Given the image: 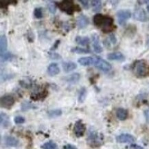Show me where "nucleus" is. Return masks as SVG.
<instances>
[{
    "label": "nucleus",
    "mask_w": 149,
    "mask_h": 149,
    "mask_svg": "<svg viewBox=\"0 0 149 149\" xmlns=\"http://www.w3.org/2000/svg\"><path fill=\"white\" fill-rule=\"evenodd\" d=\"M79 2L83 6V7L85 8H86V9L89 8V1H85V0H80Z\"/></svg>",
    "instance_id": "4c0bfd02"
},
{
    "label": "nucleus",
    "mask_w": 149,
    "mask_h": 149,
    "mask_svg": "<svg viewBox=\"0 0 149 149\" xmlns=\"http://www.w3.org/2000/svg\"><path fill=\"white\" fill-rule=\"evenodd\" d=\"M0 5H1V8H7L8 6L10 4H16L17 3V1H6V0H1L0 1Z\"/></svg>",
    "instance_id": "7c9ffc66"
},
{
    "label": "nucleus",
    "mask_w": 149,
    "mask_h": 149,
    "mask_svg": "<svg viewBox=\"0 0 149 149\" xmlns=\"http://www.w3.org/2000/svg\"><path fill=\"white\" fill-rule=\"evenodd\" d=\"M78 63L81 64L83 66H89L91 65H94L95 58L92 57L87 56V57H82L78 60Z\"/></svg>",
    "instance_id": "2eb2a0df"
},
{
    "label": "nucleus",
    "mask_w": 149,
    "mask_h": 149,
    "mask_svg": "<svg viewBox=\"0 0 149 149\" xmlns=\"http://www.w3.org/2000/svg\"><path fill=\"white\" fill-rule=\"evenodd\" d=\"M22 111H27L30 109H36V106H34L33 104L31 102H28V101H24L22 102V107H21Z\"/></svg>",
    "instance_id": "b1692460"
},
{
    "label": "nucleus",
    "mask_w": 149,
    "mask_h": 149,
    "mask_svg": "<svg viewBox=\"0 0 149 149\" xmlns=\"http://www.w3.org/2000/svg\"><path fill=\"white\" fill-rule=\"evenodd\" d=\"M60 72V69L58 68V65L56 63H51L47 68V73L49 76H54L59 74Z\"/></svg>",
    "instance_id": "a211bd4d"
},
{
    "label": "nucleus",
    "mask_w": 149,
    "mask_h": 149,
    "mask_svg": "<svg viewBox=\"0 0 149 149\" xmlns=\"http://www.w3.org/2000/svg\"><path fill=\"white\" fill-rule=\"evenodd\" d=\"M75 41L78 45H81L82 46H88L90 43V39L87 37H80L77 36L76 37Z\"/></svg>",
    "instance_id": "4be33fe9"
},
{
    "label": "nucleus",
    "mask_w": 149,
    "mask_h": 149,
    "mask_svg": "<svg viewBox=\"0 0 149 149\" xmlns=\"http://www.w3.org/2000/svg\"><path fill=\"white\" fill-rule=\"evenodd\" d=\"M91 3L94 12H98L102 9V2L100 0H93L91 1Z\"/></svg>",
    "instance_id": "a878e982"
},
{
    "label": "nucleus",
    "mask_w": 149,
    "mask_h": 149,
    "mask_svg": "<svg viewBox=\"0 0 149 149\" xmlns=\"http://www.w3.org/2000/svg\"><path fill=\"white\" fill-rule=\"evenodd\" d=\"M131 147H132L133 149H143L142 147H140V146H137V145H132V146H131Z\"/></svg>",
    "instance_id": "79ce46f5"
},
{
    "label": "nucleus",
    "mask_w": 149,
    "mask_h": 149,
    "mask_svg": "<svg viewBox=\"0 0 149 149\" xmlns=\"http://www.w3.org/2000/svg\"><path fill=\"white\" fill-rule=\"evenodd\" d=\"M14 58L13 54H11L10 52H6L5 54L1 55V62L3 63L6 61H8L12 60Z\"/></svg>",
    "instance_id": "c756f323"
},
{
    "label": "nucleus",
    "mask_w": 149,
    "mask_h": 149,
    "mask_svg": "<svg viewBox=\"0 0 149 149\" xmlns=\"http://www.w3.org/2000/svg\"><path fill=\"white\" fill-rule=\"evenodd\" d=\"M93 24L104 33H109L116 29L112 17L108 15L96 14L93 17Z\"/></svg>",
    "instance_id": "f257e3e1"
},
{
    "label": "nucleus",
    "mask_w": 149,
    "mask_h": 149,
    "mask_svg": "<svg viewBox=\"0 0 149 149\" xmlns=\"http://www.w3.org/2000/svg\"><path fill=\"white\" fill-rule=\"evenodd\" d=\"M107 58L111 61H117L123 62L125 61V57L120 52L110 53L107 55Z\"/></svg>",
    "instance_id": "4468645a"
},
{
    "label": "nucleus",
    "mask_w": 149,
    "mask_h": 149,
    "mask_svg": "<svg viewBox=\"0 0 149 149\" xmlns=\"http://www.w3.org/2000/svg\"><path fill=\"white\" fill-rule=\"evenodd\" d=\"M89 24V19L87 16L84 15H81L78 17L76 19V25L79 29H83L87 27Z\"/></svg>",
    "instance_id": "9d476101"
},
{
    "label": "nucleus",
    "mask_w": 149,
    "mask_h": 149,
    "mask_svg": "<svg viewBox=\"0 0 149 149\" xmlns=\"http://www.w3.org/2000/svg\"><path fill=\"white\" fill-rule=\"evenodd\" d=\"M146 45L149 47V39H148V41H147V42H146Z\"/></svg>",
    "instance_id": "37998d69"
},
{
    "label": "nucleus",
    "mask_w": 149,
    "mask_h": 149,
    "mask_svg": "<svg viewBox=\"0 0 149 149\" xmlns=\"http://www.w3.org/2000/svg\"><path fill=\"white\" fill-rule=\"evenodd\" d=\"M71 52L73 53H76V54H89V53H91V50H89V49L79 47H73V48H72Z\"/></svg>",
    "instance_id": "bb28decb"
},
{
    "label": "nucleus",
    "mask_w": 149,
    "mask_h": 149,
    "mask_svg": "<svg viewBox=\"0 0 149 149\" xmlns=\"http://www.w3.org/2000/svg\"><path fill=\"white\" fill-rule=\"evenodd\" d=\"M116 116L120 120H125L128 117V111L125 109L119 108L116 111Z\"/></svg>",
    "instance_id": "5701e85b"
},
{
    "label": "nucleus",
    "mask_w": 149,
    "mask_h": 149,
    "mask_svg": "<svg viewBox=\"0 0 149 149\" xmlns=\"http://www.w3.org/2000/svg\"><path fill=\"white\" fill-rule=\"evenodd\" d=\"M92 41H93V49H94L95 52L96 53H101L103 51L102 47L101 46L100 43V39H99V37L98 34H92Z\"/></svg>",
    "instance_id": "f8f14e48"
},
{
    "label": "nucleus",
    "mask_w": 149,
    "mask_h": 149,
    "mask_svg": "<svg viewBox=\"0 0 149 149\" xmlns=\"http://www.w3.org/2000/svg\"><path fill=\"white\" fill-rule=\"evenodd\" d=\"M109 40H110V41L113 43V44H114V45H115L116 43H117V39H116V37L115 34H110Z\"/></svg>",
    "instance_id": "e433bc0d"
},
{
    "label": "nucleus",
    "mask_w": 149,
    "mask_h": 149,
    "mask_svg": "<svg viewBox=\"0 0 149 149\" xmlns=\"http://www.w3.org/2000/svg\"><path fill=\"white\" fill-rule=\"evenodd\" d=\"M116 140L120 143H132L134 142L135 139L132 135L128 134V133H123L116 137Z\"/></svg>",
    "instance_id": "9b49d317"
},
{
    "label": "nucleus",
    "mask_w": 149,
    "mask_h": 149,
    "mask_svg": "<svg viewBox=\"0 0 149 149\" xmlns=\"http://www.w3.org/2000/svg\"><path fill=\"white\" fill-rule=\"evenodd\" d=\"M47 115L50 118H56L62 115V111L61 109H53L47 112Z\"/></svg>",
    "instance_id": "cd10ccee"
},
{
    "label": "nucleus",
    "mask_w": 149,
    "mask_h": 149,
    "mask_svg": "<svg viewBox=\"0 0 149 149\" xmlns=\"http://www.w3.org/2000/svg\"><path fill=\"white\" fill-rule=\"evenodd\" d=\"M87 142L91 147L99 146L102 144V136L96 131L90 129L87 136Z\"/></svg>",
    "instance_id": "20e7f679"
},
{
    "label": "nucleus",
    "mask_w": 149,
    "mask_h": 149,
    "mask_svg": "<svg viewBox=\"0 0 149 149\" xmlns=\"http://www.w3.org/2000/svg\"><path fill=\"white\" fill-rule=\"evenodd\" d=\"M5 144L8 146L16 147L19 145V141L15 137L12 136H6L4 138Z\"/></svg>",
    "instance_id": "aec40b11"
},
{
    "label": "nucleus",
    "mask_w": 149,
    "mask_h": 149,
    "mask_svg": "<svg viewBox=\"0 0 149 149\" xmlns=\"http://www.w3.org/2000/svg\"><path fill=\"white\" fill-rule=\"evenodd\" d=\"M144 116L145 118H146V122L149 123V109H147L144 111Z\"/></svg>",
    "instance_id": "a19ab883"
},
{
    "label": "nucleus",
    "mask_w": 149,
    "mask_h": 149,
    "mask_svg": "<svg viewBox=\"0 0 149 149\" xmlns=\"http://www.w3.org/2000/svg\"><path fill=\"white\" fill-rule=\"evenodd\" d=\"M86 131V127L85 124L82 122V120H78L76 122L74 126V134L77 137H81L83 136Z\"/></svg>",
    "instance_id": "0eeeda50"
},
{
    "label": "nucleus",
    "mask_w": 149,
    "mask_h": 149,
    "mask_svg": "<svg viewBox=\"0 0 149 149\" xmlns=\"http://www.w3.org/2000/svg\"><path fill=\"white\" fill-rule=\"evenodd\" d=\"M0 122H1V126L3 129L8 128L10 125V118L5 113L1 112L0 113Z\"/></svg>",
    "instance_id": "ddd939ff"
},
{
    "label": "nucleus",
    "mask_w": 149,
    "mask_h": 149,
    "mask_svg": "<svg viewBox=\"0 0 149 149\" xmlns=\"http://www.w3.org/2000/svg\"><path fill=\"white\" fill-rule=\"evenodd\" d=\"M57 6L61 11L67 13L69 15H72L75 12H80L81 8L78 5H76L72 1L70 0H65L56 4Z\"/></svg>",
    "instance_id": "7ed1b4c3"
},
{
    "label": "nucleus",
    "mask_w": 149,
    "mask_h": 149,
    "mask_svg": "<svg viewBox=\"0 0 149 149\" xmlns=\"http://www.w3.org/2000/svg\"><path fill=\"white\" fill-rule=\"evenodd\" d=\"M80 78H81V75L78 73H74L70 74V76H68L67 77L65 78V81L68 82V83L70 84H75L79 81Z\"/></svg>",
    "instance_id": "6ab92c4d"
},
{
    "label": "nucleus",
    "mask_w": 149,
    "mask_h": 149,
    "mask_svg": "<svg viewBox=\"0 0 149 149\" xmlns=\"http://www.w3.org/2000/svg\"><path fill=\"white\" fill-rule=\"evenodd\" d=\"M147 10H148V13H149V4L147 6Z\"/></svg>",
    "instance_id": "c03bdc74"
},
{
    "label": "nucleus",
    "mask_w": 149,
    "mask_h": 149,
    "mask_svg": "<svg viewBox=\"0 0 149 149\" xmlns=\"http://www.w3.org/2000/svg\"><path fill=\"white\" fill-rule=\"evenodd\" d=\"M118 18V23L121 26H124L125 24L126 21L131 18V13L129 10H118L116 13Z\"/></svg>",
    "instance_id": "423d86ee"
},
{
    "label": "nucleus",
    "mask_w": 149,
    "mask_h": 149,
    "mask_svg": "<svg viewBox=\"0 0 149 149\" xmlns=\"http://www.w3.org/2000/svg\"><path fill=\"white\" fill-rule=\"evenodd\" d=\"M133 17L135 19H136L139 22H145L148 19V17H147L146 13L144 9L142 8H139L135 10L134 14H133Z\"/></svg>",
    "instance_id": "1a4fd4ad"
},
{
    "label": "nucleus",
    "mask_w": 149,
    "mask_h": 149,
    "mask_svg": "<svg viewBox=\"0 0 149 149\" xmlns=\"http://www.w3.org/2000/svg\"><path fill=\"white\" fill-rule=\"evenodd\" d=\"M19 84L22 87H24V88L26 89L30 88L32 87L31 81H24V80H22V81H19Z\"/></svg>",
    "instance_id": "473e14b6"
},
{
    "label": "nucleus",
    "mask_w": 149,
    "mask_h": 149,
    "mask_svg": "<svg viewBox=\"0 0 149 149\" xmlns=\"http://www.w3.org/2000/svg\"><path fill=\"white\" fill-rule=\"evenodd\" d=\"M86 96H87V89L85 87H82L78 93V102L80 103L84 102Z\"/></svg>",
    "instance_id": "393cba45"
},
{
    "label": "nucleus",
    "mask_w": 149,
    "mask_h": 149,
    "mask_svg": "<svg viewBox=\"0 0 149 149\" xmlns=\"http://www.w3.org/2000/svg\"><path fill=\"white\" fill-rule=\"evenodd\" d=\"M60 40H56V41H55V43H54V44L52 45V48H51V51H54V50H55V49H57V47H58V45H59V43H60Z\"/></svg>",
    "instance_id": "58836bf2"
},
{
    "label": "nucleus",
    "mask_w": 149,
    "mask_h": 149,
    "mask_svg": "<svg viewBox=\"0 0 149 149\" xmlns=\"http://www.w3.org/2000/svg\"><path fill=\"white\" fill-rule=\"evenodd\" d=\"M94 65L96 68L99 69L101 71L104 72H107L111 70V65L107 61H106L101 57L96 56L95 58Z\"/></svg>",
    "instance_id": "39448f33"
},
{
    "label": "nucleus",
    "mask_w": 149,
    "mask_h": 149,
    "mask_svg": "<svg viewBox=\"0 0 149 149\" xmlns=\"http://www.w3.org/2000/svg\"><path fill=\"white\" fill-rule=\"evenodd\" d=\"M14 121L15 123L17 124V125H21V124L24 123L25 121H26V120H25V118L24 117H22V116H18L15 118Z\"/></svg>",
    "instance_id": "f704fd0d"
},
{
    "label": "nucleus",
    "mask_w": 149,
    "mask_h": 149,
    "mask_svg": "<svg viewBox=\"0 0 149 149\" xmlns=\"http://www.w3.org/2000/svg\"><path fill=\"white\" fill-rule=\"evenodd\" d=\"M49 58L51 59H54V60H57V59H60L61 58V56L57 53H49Z\"/></svg>",
    "instance_id": "c9c22d12"
},
{
    "label": "nucleus",
    "mask_w": 149,
    "mask_h": 149,
    "mask_svg": "<svg viewBox=\"0 0 149 149\" xmlns=\"http://www.w3.org/2000/svg\"><path fill=\"white\" fill-rule=\"evenodd\" d=\"M34 15L37 19H41L43 16L41 8H36L34 10Z\"/></svg>",
    "instance_id": "2f4dec72"
},
{
    "label": "nucleus",
    "mask_w": 149,
    "mask_h": 149,
    "mask_svg": "<svg viewBox=\"0 0 149 149\" xmlns=\"http://www.w3.org/2000/svg\"><path fill=\"white\" fill-rule=\"evenodd\" d=\"M47 8H48V10H49V12L52 14H54L56 13V4L54 2H50L48 3L47 5Z\"/></svg>",
    "instance_id": "72a5a7b5"
},
{
    "label": "nucleus",
    "mask_w": 149,
    "mask_h": 149,
    "mask_svg": "<svg viewBox=\"0 0 149 149\" xmlns=\"http://www.w3.org/2000/svg\"><path fill=\"white\" fill-rule=\"evenodd\" d=\"M41 147L42 149H56L57 145L53 141H49V142L43 144Z\"/></svg>",
    "instance_id": "c85d7f7f"
},
{
    "label": "nucleus",
    "mask_w": 149,
    "mask_h": 149,
    "mask_svg": "<svg viewBox=\"0 0 149 149\" xmlns=\"http://www.w3.org/2000/svg\"><path fill=\"white\" fill-rule=\"evenodd\" d=\"M62 66L64 72H66V73L73 71L77 68V65L75 63L72 62V61H66V62L63 63Z\"/></svg>",
    "instance_id": "dca6fc26"
},
{
    "label": "nucleus",
    "mask_w": 149,
    "mask_h": 149,
    "mask_svg": "<svg viewBox=\"0 0 149 149\" xmlns=\"http://www.w3.org/2000/svg\"><path fill=\"white\" fill-rule=\"evenodd\" d=\"M8 47V41L5 35H1L0 37V51L1 55L5 54L7 50Z\"/></svg>",
    "instance_id": "412c9836"
},
{
    "label": "nucleus",
    "mask_w": 149,
    "mask_h": 149,
    "mask_svg": "<svg viewBox=\"0 0 149 149\" xmlns=\"http://www.w3.org/2000/svg\"><path fill=\"white\" fill-rule=\"evenodd\" d=\"M0 104H1V107L2 108L9 109L15 104V99L11 95H3L1 98V100H0Z\"/></svg>",
    "instance_id": "6e6552de"
},
{
    "label": "nucleus",
    "mask_w": 149,
    "mask_h": 149,
    "mask_svg": "<svg viewBox=\"0 0 149 149\" xmlns=\"http://www.w3.org/2000/svg\"><path fill=\"white\" fill-rule=\"evenodd\" d=\"M63 149H77V148H76V147L75 146H74V145L72 144H67V145H65Z\"/></svg>",
    "instance_id": "ea45409f"
},
{
    "label": "nucleus",
    "mask_w": 149,
    "mask_h": 149,
    "mask_svg": "<svg viewBox=\"0 0 149 149\" xmlns=\"http://www.w3.org/2000/svg\"><path fill=\"white\" fill-rule=\"evenodd\" d=\"M148 28H149V27H148Z\"/></svg>",
    "instance_id": "a18cd8bd"
},
{
    "label": "nucleus",
    "mask_w": 149,
    "mask_h": 149,
    "mask_svg": "<svg viewBox=\"0 0 149 149\" xmlns=\"http://www.w3.org/2000/svg\"><path fill=\"white\" fill-rule=\"evenodd\" d=\"M47 90H44L39 91L37 93H34L30 95V98H31L33 100H43L46 98V96L47 95Z\"/></svg>",
    "instance_id": "f3484780"
},
{
    "label": "nucleus",
    "mask_w": 149,
    "mask_h": 149,
    "mask_svg": "<svg viewBox=\"0 0 149 149\" xmlns=\"http://www.w3.org/2000/svg\"><path fill=\"white\" fill-rule=\"evenodd\" d=\"M132 70L137 78H144L149 76V65L144 60L135 61L133 65Z\"/></svg>",
    "instance_id": "f03ea898"
}]
</instances>
